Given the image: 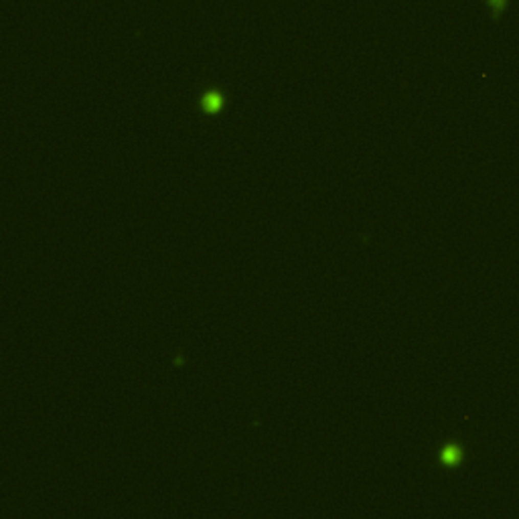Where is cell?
<instances>
[{
    "mask_svg": "<svg viewBox=\"0 0 519 519\" xmlns=\"http://www.w3.org/2000/svg\"><path fill=\"white\" fill-rule=\"evenodd\" d=\"M221 104H223V98H221V94H217V92H209V94H205V98H203V108H205L207 112H217V110L221 108Z\"/></svg>",
    "mask_w": 519,
    "mask_h": 519,
    "instance_id": "obj_1",
    "label": "cell"
},
{
    "mask_svg": "<svg viewBox=\"0 0 519 519\" xmlns=\"http://www.w3.org/2000/svg\"><path fill=\"white\" fill-rule=\"evenodd\" d=\"M462 459V450L459 446H446L442 453V461L446 464H457Z\"/></svg>",
    "mask_w": 519,
    "mask_h": 519,
    "instance_id": "obj_2",
    "label": "cell"
},
{
    "mask_svg": "<svg viewBox=\"0 0 519 519\" xmlns=\"http://www.w3.org/2000/svg\"><path fill=\"white\" fill-rule=\"evenodd\" d=\"M491 10H493V16H499L505 8H507V0H487Z\"/></svg>",
    "mask_w": 519,
    "mask_h": 519,
    "instance_id": "obj_3",
    "label": "cell"
}]
</instances>
